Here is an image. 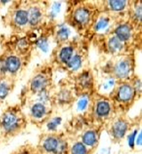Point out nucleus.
<instances>
[{"label": "nucleus", "instance_id": "nucleus-27", "mask_svg": "<svg viewBox=\"0 0 142 154\" xmlns=\"http://www.w3.org/2000/svg\"><path fill=\"white\" fill-rule=\"evenodd\" d=\"M61 10V3L60 2H55L54 5L51 7V12H50V16L52 18L57 17V15L59 13Z\"/></svg>", "mask_w": 142, "mask_h": 154}, {"label": "nucleus", "instance_id": "nucleus-18", "mask_svg": "<svg viewBox=\"0 0 142 154\" xmlns=\"http://www.w3.org/2000/svg\"><path fill=\"white\" fill-rule=\"evenodd\" d=\"M126 1H109L108 5L109 7L115 12H120L125 8L126 5Z\"/></svg>", "mask_w": 142, "mask_h": 154}, {"label": "nucleus", "instance_id": "nucleus-30", "mask_svg": "<svg viewBox=\"0 0 142 154\" xmlns=\"http://www.w3.org/2000/svg\"><path fill=\"white\" fill-rule=\"evenodd\" d=\"M134 19L137 21H140L141 20V6L140 5L136 6V9L134 11Z\"/></svg>", "mask_w": 142, "mask_h": 154}, {"label": "nucleus", "instance_id": "nucleus-12", "mask_svg": "<svg viewBox=\"0 0 142 154\" xmlns=\"http://www.w3.org/2000/svg\"><path fill=\"white\" fill-rule=\"evenodd\" d=\"M31 114L35 119H42L47 114V108L45 105L42 102L34 104L31 107Z\"/></svg>", "mask_w": 142, "mask_h": 154}, {"label": "nucleus", "instance_id": "nucleus-31", "mask_svg": "<svg viewBox=\"0 0 142 154\" xmlns=\"http://www.w3.org/2000/svg\"><path fill=\"white\" fill-rule=\"evenodd\" d=\"M136 134H137V131H135L134 132H132L130 136L128 137V143H129V145H130V147H131V148H133V146H134Z\"/></svg>", "mask_w": 142, "mask_h": 154}, {"label": "nucleus", "instance_id": "nucleus-19", "mask_svg": "<svg viewBox=\"0 0 142 154\" xmlns=\"http://www.w3.org/2000/svg\"><path fill=\"white\" fill-rule=\"evenodd\" d=\"M92 83V76L89 72H83L80 77V85L84 88H87L91 85Z\"/></svg>", "mask_w": 142, "mask_h": 154}, {"label": "nucleus", "instance_id": "nucleus-14", "mask_svg": "<svg viewBox=\"0 0 142 154\" xmlns=\"http://www.w3.org/2000/svg\"><path fill=\"white\" fill-rule=\"evenodd\" d=\"M72 57H73V48L71 46H65L60 50L59 59L63 63L67 64Z\"/></svg>", "mask_w": 142, "mask_h": 154}, {"label": "nucleus", "instance_id": "nucleus-9", "mask_svg": "<svg viewBox=\"0 0 142 154\" xmlns=\"http://www.w3.org/2000/svg\"><path fill=\"white\" fill-rule=\"evenodd\" d=\"M128 129V124L124 120H118V122H116L112 127V134L114 136V137L116 138H122Z\"/></svg>", "mask_w": 142, "mask_h": 154}, {"label": "nucleus", "instance_id": "nucleus-33", "mask_svg": "<svg viewBox=\"0 0 142 154\" xmlns=\"http://www.w3.org/2000/svg\"><path fill=\"white\" fill-rule=\"evenodd\" d=\"M20 154H29L27 152H22L21 153H20Z\"/></svg>", "mask_w": 142, "mask_h": 154}, {"label": "nucleus", "instance_id": "nucleus-3", "mask_svg": "<svg viewBox=\"0 0 142 154\" xmlns=\"http://www.w3.org/2000/svg\"><path fill=\"white\" fill-rule=\"evenodd\" d=\"M49 85V79L44 74H38L35 76L31 81L30 88L34 93H41L45 91Z\"/></svg>", "mask_w": 142, "mask_h": 154}, {"label": "nucleus", "instance_id": "nucleus-20", "mask_svg": "<svg viewBox=\"0 0 142 154\" xmlns=\"http://www.w3.org/2000/svg\"><path fill=\"white\" fill-rule=\"evenodd\" d=\"M10 92V84L6 81H0V100H5Z\"/></svg>", "mask_w": 142, "mask_h": 154}, {"label": "nucleus", "instance_id": "nucleus-4", "mask_svg": "<svg viewBox=\"0 0 142 154\" xmlns=\"http://www.w3.org/2000/svg\"><path fill=\"white\" fill-rule=\"evenodd\" d=\"M134 93L135 90L131 85L128 84H123L122 85L119 86L117 97L118 100L121 102H128L133 98Z\"/></svg>", "mask_w": 142, "mask_h": 154}, {"label": "nucleus", "instance_id": "nucleus-32", "mask_svg": "<svg viewBox=\"0 0 142 154\" xmlns=\"http://www.w3.org/2000/svg\"><path fill=\"white\" fill-rule=\"evenodd\" d=\"M140 143H141V135L140 134L139 138H138V144H140Z\"/></svg>", "mask_w": 142, "mask_h": 154}, {"label": "nucleus", "instance_id": "nucleus-16", "mask_svg": "<svg viewBox=\"0 0 142 154\" xmlns=\"http://www.w3.org/2000/svg\"><path fill=\"white\" fill-rule=\"evenodd\" d=\"M81 63H82L81 57L80 55H75L71 57V59L67 63V65L71 71H78L81 67Z\"/></svg>", "mask_w": 142, "mask_h": 154}, {"label": "nucleus", "instance_id": "nucleus-10", "mask_svg": "<svg viewBox=\"0 0 142 154\" xmlns=\"http://www.w3.org/2000/svg\"><path fill=\"white\" fill-rule=\"evenodd\" d=\"M74 20L77 24L80 25H85L89 21L90 19V12L85 8V7H80L74 12Z\"/></svg>", "mask_w": 142, "mask_h": 154}, {"label": "nucleus", "instance_id": "nucleus-8", "mask_svg": "<svg viewBox=\"0 0 142 154\" xmlns=\"http://www.w3.org/2000/svg\"><path fill=\"white\" fill-rule=\"evenodd\" d=\"M13 23L15 24L19 27L25 26L28 23V14L27 11L24 9H19L15 11L13 13V18H12Z\"/></svg>", "mask_w": 142, "mask_h": 154}, {"label": "nucleus", "instance_id": "nucleus-15", "mask_svg": "<svg viewBox=\"0 0 142 154\" xmlns=\"http://www.w3.org/2000/svg\"><path fill=\"white\" fill-rule=\"evenodd\" d=\"M82 141L85 145L94 146L96 143V134L94 131H87L82 137Z\"/></svg>", "mask_w": 142, "mask_h": 154}, {"label": "nucleus", "instance_id": "nucleus-5", "mask_svg": "<svg viewBox=\"0 0 142 154\" xmlns=\"http://www.w3.org/2000/svg\"><path fill=\"white\" fill-rule=\"evenodd\" d=\"M131 69V63L128 60H121L116 64L114 71L118 78L125 79L130 75Z\"/></svg>", "mask_w": 142, "mask_h": 154}, {"label": "nucleus", "instance_id": "nucleus-28", "mask_svg": "<svg viewBox=\"0 0 142 154\" xmlns=\"http://www.w3.org/2000/svg\"><path fill=\"white\" fill-rule=\"evenodd\" d=\"M114 84H115V80L113 79H109L106 82L103 84V85H102L103 91H108V90L111 89L114 86Z\"/></svg>", "mask_w": 142, "mask_h": 154}, {"label": "nucleus", "instance_id": "nucleus-24", "mask_svg": "<svg viewBox=\"0 0 142 154\" xmlns=\"http://www.w3.org/2000/svg\"><path fill=\"white\" fill-rule=\"evenodd\" d=\"M88 106V98L87 97H82L81 99H80V100L78 101L77 104V108L80 111H84Z\"/></svg>", "mask_w": 142, "mask_h": 154}, {"label": "nucleus", "instance_id": "nucleus-22", "mask_svg": "<svg viewBox=\"0 0 142 154\" xmlns=\"http://www.w3.org/2000/svg\"><path fill=\"white\" fill-rule=\"evenodd\" d=\"M71 154H87V148L81 143H76L71 148Z\"/></svg>", "mask_w": 142, "mask_h": 154}, {"label": "nucleus", "instance_id": "nucleus-13", "mask_svg": "<svg viewBox=\"0 0 142 154\" xmlns=\"http://www.w3.org/2000/svg\"><path fill=\"white\" fill-rule=\"evenodd\" d=\"M96 114L100 117H105L110 111V105L106 100H101L97 103L96 105Z\"/></svg>", "mask_w": 142, "mask_h": 154}, {"label": "nucleus", "instance_id": "nucleus-2", "mask_svg": "<svg viewBox=\"0 0 142 154\" xmlns=\"http://www.w3.org/2000/svg\"><path fill=\"white\" fill-rule=\"evenodd\" d=\"M21 66V61L17 56H8L2 63H0V70L5 72L14 74L20 70Z\"/></svg>", "mask_w": 142, "mask_h": 154}, {"label": "nucleus", "instance_id": "nucleus-25", "mask_svg": "<svg viewBox=\"0 0 142 154\" xmlns=\"http://www.w3.org/2000/svg\"><path fill=\"white\" fill-rule=\"evenodd\" d=\"M109 20L108 19H101L95 25V30L100 31V30H103V29L106 28L107 26H109Z\"/></svg>", "mask_w": 142, "mask_h": 154}, {"label": "nucleus", "instance_id": "nucleus-6", "mask_svg": "<svg viewBox=\"0 0 142 154\" xmlns=\"http://www.w3.org/2000/svg\"><path fill=\"white\" fill-rule=\"evenodd\" d=\"M116 37L122 42L129 41L131 36V28L127 24H121L115 30Z\"/></svg>", "mask_w": 142, "mask_h": 154}, {"label": "nucleus", "instance_id": "nucleus-17", "mask_svg": "<svg viewBox=\"0 0 142 154\" xmlns=\"http://www.w3.org/2000/svg\"><path fill=\"white\" fill-rule=\"evenodd\" d=\"M109 48L112 52H117L123 48V42L117 37H112L109 42Z\"/></svg>", "mask_w": 142, "mask_h": 154}, {"label": "nucleus", "instance_id": "nucleus-7", "mask_svg": "<svg viewBox=\"0 0 142 154\" xmlns=\"http://www.w3.org/2000/svg\"><path fill=\"white\" fill-rule=\"evenodd\" d=\"M27 14H28V24L30 26H35L42 21L43 12L39 7L31 6L27 11Z\"/></svg>", "mask_w": 142, "mask_h": 154}, {"label": "nucleus", "instance_id": "nucleus-29", "mask_svg": "<svg viewBox=\"0 0 142 154\" xmlns=\"http://www.w3.org/2000/svg\"><path fill=\"white\" fill-rule=\"evenodd\" d=\"M70 97H71V95L69 94V92H68L67 90H65V91H62V92L60 93L59 100H62V101H64V102H65L66 100H69Z\"/></svg>", "mask_w": 142, "mask_h": 154}, {"label": "nucleus", "instance_id": "nucleus-11", "mask_svg": "<svg viewBox=\"0 0 142 154\" xmlns=\"http://www.w3.org/2000/svg\"><path fill=\"white\" fill-rule=\"evenodd\" d=\"M59 140L57 138V137H47L43 143V150L48 152V153H55L58 147V144H59Z\"/></svg>", "mask_w": 142, "mask_h": 154}, {"label": "nucleus", "instance_id": "nucleus-1", "mask_svg": "<svg viewBox=\"0 0 142 154\" xmlns=\"http://www.w3.org/2000/svg\"><path fill=\"white\" fill-rule=\"evenodd\" d=\"M21 126V119L14 111L5 112L0 119V127L5 133H14Z\"/></svg>", "mask_w": 142, "mask_h": 154}, {"label": "nucleus", "instance_id": "nucleus-21", "mask_svg": "<svg viewBox=\"0 0 142 154\" xmlns=\"http://www.w3.org/2000/svg\"><path fill=\"white\" fill-rule=\"evenodd\" d=\"M71 35V30L67 27V26H63L61 27L59 30L58 31V38L59 39V41L64 42L65 40H67L69 38V36Z\"/></svg>", "mask_w": 142, "mask_h": 154}, {"label": "nucleus", "instance_id": "nucleus-23", "mask_svg": "<svg viewBox=\"0 0 142 154\" xmlns=\"http://www.w3.org/2000/svg\"><path fill=\"white\" fill-rule=\"evenodd\" d=\"M61 121H62V120H61L60 117H56V118L52 119V120L47 124L48 130H49V131H55V130L58 128V126L60 125Z\"/></svg>", "mask_w": 142, "mask_h": 154}, {"label": "nucleus", "instance_id": "nucleus-26", "mask_svg": "<svg viewBox=\"0 0 142 154\" xmlns=\"http://www.w3.org/2000/svg\"><path fill=\"white\" fill-rule=\"evenodd\" d=\"M37 47L41 48L43 51L46 52L49 48V42L46 38H41L40 40L37 41Z\"/></svg>", "mask_w": 142, "mask_h": 154}]
</instances>
